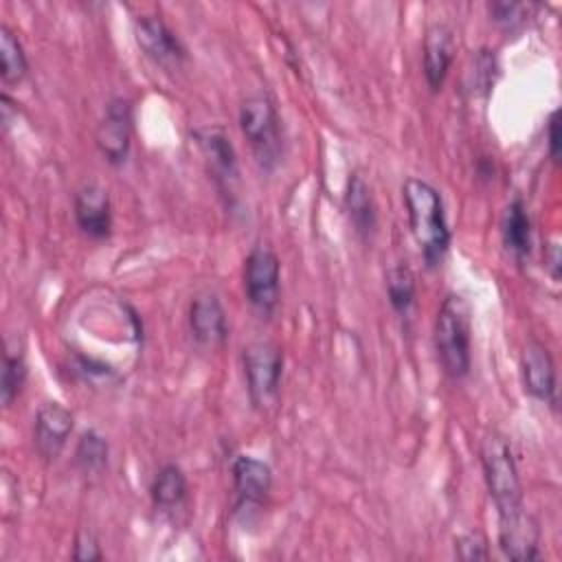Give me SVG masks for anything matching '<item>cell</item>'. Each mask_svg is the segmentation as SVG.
Instances as JSON below:
<instances>
[{"label": "cell", "instance_id": "obj_18", "mask_svg": "<svg viewBox=\"0 0 562 562\" xmlns=\"http://www.w3.org/2000/svg\"><path fill=\"white\" fill-rule=\"evenodd\" d=\"M501 239L505 250L522 261L531 250V220L522 198H514L505 204L501 213Z\"/></svg>", "mask_w": 562, "mask_h": 562}, {"label": "cell", "instance_id": "obj_7", "mask_svg": "<svg viewBox=\"0 0 562 562\" xmlns=\"http://www.w3.org/2000/svg\"><path fill=\"white\" fill-rule=\"evenodd\" d=\"M132 127H134L132 101L125 97L110 99L94 132V143L103 160H108L110 165L125 162L132 145Z\"/></svg>", "mask_w": 562, "mask_h": 562}, {"label": "cell", "instance_id": "obj_26", "mask_svg": "<svg viewBox=\"0 0 562 562\" xmlns=\"http://www.w3.org/2000/svg\"><path fill=\"white\" fill-rule=\"evenodd\" d=\"M454 553L459 560L472 562V560H487L490 558V549H487V540L483 538V533L479 531H468L454 538Z\"/></svg>", "mask_w": 562, "mask_h": 562}, {"label": "cell", "instance_id": "obj_10", "mask_svg": "<svg viewBox=\"0 0 562 562\" xmlns=\"http://www.w3.org/2000/svg\"><path fill=\"white\" fill-rule=\"evenodd\" d=\"M540 527L538 520L522 507L507 516H498V547L516 562H531L540 558Z\"/></svg>", "mask_w": 562, "mask_h": 562}, {"label": "cell", "instance_id": "obj_13", "mask_svg": "<svg viewBox=\"0 0 562 562\" xmlns=\"http://www.w3.org/2000/svg\"><path fill=\"white\" fill-rule=\"evenodd\" d=\"M525 391L544 404H555V362L540 340H527L520 351Z\"/></svg>", "mask_w": 562, "mask_h": 562}, {"label": "cell", "instance_id": "obj_12", "mask_svg": "<svg viewBox=\"0 0 562 562\" xmlns=\"http://www.w3.org/2000/svg\"><path fill=\"white\" fill-rule=\"evenodd\" d=\"M233 472V492L237 509L261 507L272 487V470L266 461L237 454L231 465Z\"/></svg>", "mask_w": 562, "mask_h": 562}, {"label": "cell", "instance_id": "obj_30", "mask_svg": "<svg viewBox=\"0 0 562 562\" xmlns=\"http://www.w3.org/2000/svg\"><path fill=\"white\" fill-rule=\"evenodd\" d=\"M13 105H15V103L9 99V94H2V97H0V112H2V125H4V127L11 125L13 114L18 116V108H13Z\"/></svg>", "mask_w": 562, "mask_h": 562}, {"label": "cell", "instance_id": "obj_5", "mask_svg": "<svg viewBox=\"0 0 562 562\" xmlns=\"http://www.w3.org/2000/svg\"><path fill=\"white\" fill-rule=\"evenodd\" d=\"M248 400L255 408L270 406L281 389L283 351L270 340H255L241 353Z\"/></svg>", "mask_w": 562, "mask_h": 562}, {"label": "cell", "instance_id": "obj_28", "mask_svg": "<svg viewBox=\"0 0 562 562\" xmlns=\"http://www.w3.org/2000/svg\"><path fill=\"white\" fill-rule=\"evenodd\" d=\"M558 110H551L547 119V147H549V158L558 165L560 162V125H558Z\"/></svg>", "mask_w": 562, "mask_h": 562}, {"label": "cell", "instance_id": "obj_24", "mask_svg": "<svg viewBox=\"0 0 562 562\" xmlns=\"http://www.w3.org/2000/svg\"><path fill=\"white\" fill-rule=\"evenodd\" d=\"M496 75H498V64H496L494 50L481 48L472 57V68H468V88L472 92L487 94L494 88Z\"/></svg>", "mask_w": 562, "mask_h": 562}, {"label": "cell", "instance_id": "obj_19", "mask_svg": "<svg viewBox=\"0 0 562 562\" xmlns=\"http://www.w3.org/2000/svg\"><path fill=\"white\" fill-rule=\"evenodd\" d=\"M187 492H189L187 476H184L182 468L176 463H165L156 472V476L149 485L151 503L156 509H162V512L178 509L187 501Z\"/></svg>", "mask_w": 562, "mask_h": 562}, {"label": "cell", "instance_id": "obj_3", "mask_svg": "<svg viewBox=\"0 0 562 562\" xmlns=\"http://www.w3.org/2000/svg\"><path fill=\"white\" fill-rule=\"evenodd\" d=\"M479 454L485 485L498 516H507L512 512L522 509V485L507 437L501 435L498 430H487L481 439Z\"/></svg>", "mask_w": 562, "mask_h": 562}, {"label": "cell", "instance_id": "obj_2", "mask_svg": "<svg viewBox=\"0 0 562 562\" xmlns=\"http://www.w3.org/2000/svg\"><path fill=\"white\" fill-rule=\"evenodd\" d=\"M435 349L448 378L461 380L472 367V310L461 294H446L435 318Z\"/></svg>", "mask_w": 562, "mask_h": 562}, {"label": "cell", "instance_id": "obj_29", "mask_svg": "<svg viewBox=\"0 0 562 562\" xmlns=\"http://www.w3.org/2000/svg\"><path fill=\"white\" fill-rule=\"evenodd\" d=\"M544 268L549 270L551 279L558 281L560 279V268H562V255H560V244L558 239L549 241L544 248Z\"/></svg>", "mask_w": 562, "mask_h": 562}, {"label": "cell", "instance_id": "obj_6", "mask_svg": "<svg viewBox=\"0 0 562 562\" xmlns=\"http://www.w3.org/2000/svg\"><path fill=\"white\" fill-rule=\"evenodd\" d=\"M244 292L248 303L263 316H270L279 303L281 263L274 250L257 244L244 259Z\"/></svg>", "mask_w": 562, "mask_h": 562}, {"label": "cell", "instance_id": "obj_20", "mask_svg": "<svg viewBox=\"0 0 562 562\" xmlns=\"http://www.w3.org/2000/svg\"><path fill=\"white\" fill-rule=\"evenodd\" d=\"M26 356L22 340H9L2 353V378H0V400L4 406H11L13 400L20 395L26 382Z\"/></svg>", "mask_w": 562, "mask_h": 562}, {"label": "cell", "instance_id": "obj_17", "mask_svg": "<svg viewBox=\"0 0 562 562\" xmlns=\"http://www.w3.org/2000/svg\"><path fill=\"white\" fill-rule=\"evenodd\" d=\"M345 211H347L349 224L362 239H369L375 233V226H378L375 202L371 195V187L364 182L360 173H351L347 180Z\"/></svg>", "mask_w": 562, "mask_h": 562}, {"label": "cell", "instance_id": "obj_1", "mask_svg": "<svg viewBox=\"0 0 562 562\" xmlns=\"http://www.w3.org/2000/svg\"><path fill=\"white\" fill-rule=\"evenodd\" d=\"M402 200L406 206L411 233L422 250L426 266H441L450 246V228L441 193L422 178H406L402 184Z\"/></svg>", "mask_w": 562, "mask_h": 562}, {"label": "cell", "instance_id": "obj_14", "mask_svg": "<svg viewBox=\"0 0 562 562\" xmlns=\"http://www.w3.org/2000/svg\"><path fill=\"white\" fill-rule=\"evenodd\" d=\"M189 329L204 347H222L228 338V323L222 301L213 292H200L189 303Z\"/></svg>", "mask_w": 562, "mask_h": 562}, {"label": "cell", "instance_id": "obj_27", "mask_svg": "<svg viewBox=\"0 0 562 562\" xmlns=\"http://www.w3.org/2000/svg\"><path fill=\"white\" fill-rule=\"evenodd\" d=\"M72 558L81 560V562H92V560H101V547L99 540L90 533V531H79L72 544Z\"/></svg>", "mask_w": 562, "mask_h": 562}, {"label": "cell", "instance_id": "obj_23", "mask_svg": "<svg viewBox=\"0 0 562 562\" xmlns=\"http://www.w3.org/2000/svg\"><path fill=\"white\" fill-rule=\"evenodd\" d=\"M108 457H110V448L105 437L94 428L83 430L75 446L77 468L86 474H97L108 465Z\"/></svg>", "mask_w": 562, "mask_h": 562}, {"label": "cell", "instance_id": "obj_4", "mask_svg": "<svg viewBox=\"0 0 562 562\" xmlns=\"http://www.w3.org/2000/svg\"><path fill=\"white\" fill-rule=\"evenodd\" d=\"M239 127L263 171H272L283 154L281 121L277 108L266 94H250L239 105Z\"/></svg>", "mask_w": 562, "mask_h": 562}, {"label": "cell", "instance_id": "obj_25", "mask_svg": "<svg viewBox=\"0 0 562 562\" xmlns=\"http://www.w3.org/2000/svg\"><path fill=\"white\" fill-rule=\"evenodd\" d=\"M533 9H538V7L536 4H527V2H507V0H496V2L487 4V11H490L492 20L498 26L507 29V31L520 29L529 20Z\"/></svg>", "mask_w": 562, "mask_h": 562}, {"label": "cell", "instance_id": "obj_22", "mask_svg": "<svg viewBox=\"0 0 562 562\" xmlns=\"http://www.w3.org/2000/svg\"><path fill=\"white\" fill-rule=\"evenodd\" d=\"M29 61L15 31L0 24V77L4 83H20L26 77Z\"/></svg>", "mask_w": 562, "mask_h": 562}, {"label": "cell", "instance_id": "obj_8", "mask_svg": "<svg viewBox=\"0 0 562 562\" xmlns=\"http://www.w3.org/2000/svg\"><path fill=\"white\" fill-rule=\"evenodd\" d=\"M134 40L158 66L178 68L187 59L184 44L158 13H138L134 18Z\"/></svg>", "mask_w": 562, "mask_h": 562}, {"label": "cell", "instance_id": "obj_11", "mask_svg": "<svg viewBox=\"0 0 562 562\" xmlns=\"http://www.w3.org/2000/svg\"><path fill=\"white\" fill-rule=\"evenodd\" d=\"M75 222L83 235L105 239L112 233V202L99 182H83L72 195Z\"/></svg>", "mask_w": 562, "mask_h": 562}, {"label": "cell", "instance_id": "obj_9", "mask_svg": "<svg viewBox=\"0 0 562 562\" xmlns=\"http://www.w3.org/2000/svg\"><path fill=\"white\" fill-rule=\"evenodd\" d=\"M72 426H75V417L64 404L50 402V400L40 404L33 419V443L37 454L46 463L55 461L61 454L72 432Z\"/></svg>", "mask_w": 562, "mask_h": 562}, {"label": "cell", "instance_id": "obj_15", "mask_svg": "<svg viewBox=\"0 0 562 562\" xmlns=\"http://www.w3.org/2000/svg\"><path fill=\"white\" fill-rule=\"evenodd\" d=\"M454 59V33L448 24L437 22L426 29L422 46V66L426 83L432 92L441 90Z\"/></svg>", "mask_w": 562, "mask_h": 562}, {"label": "cell", "instance_id": "obj_21", "mask_svg": "<svg viewBox=\"0 0 562 562\" xmlns=\"http://www.w3.org/2000/svg\"><path fill=\"white\" fill-rule=\"evenodd\" d=\"M415 274L406 263H397L386 270V296L393 307V312L402 318H406L415 305Z\"/></svg>", "mask_w": 562, "mask_h": 562}, {"label": "cell", "instance_id": "obj_16", "mask_svg": "<svg viewBox=\"0 0 562 562\" xmlns=\"http://www.w3.org/2000/svg\"><path fill=\"white\" fill-rule=\"evenodd\" d=\"M193 138L198 143L200 151L204 154L215 180L226 182V184L231 180H235L237 154H235V147H233L228 134L224 132V127H217V125L200 127L193 132Z\"/></svg>", "mask_w": 562, "mask_h": 562}]
</instances>
